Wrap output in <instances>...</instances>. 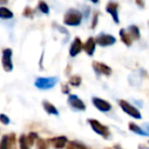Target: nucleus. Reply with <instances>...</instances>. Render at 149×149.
I'll use <instances>...</instances> for the list:
<instances>
[{
	"label": "nucleus",
	"instance_id": "a211bd4d",
	"mask_svg": "<svg viewBox=\"0 0 149 149\" xmlns=\"http://www.w3.org/2000/svg\"><path fill=\"white\" fill-rule=\"evenodd\" d=\"M13 17V13L10 9L5 6H0V19H10Z\"/></svg>",
	"mask_w": 149,
	"mask_h": 149
},
{
	"label": "nucleus",
	"instance_id": "f257e3e1",
	"mask_svg": "<svg viewBox=\"0 0 149 149\" xmlns=\"http://www.w3.org/2000/svg\"><path fill=\"white\" fill-rule=\"evenodd\" d=\"M83 19V13L78 9L70 8L63 17V24L66 26H72V27H77L81 24Z\"/></svg>",
	"mask_w": 149,
	"mask_h": 149
},
{
	"label": "nucleus",
	"instance_id": "f704fd0d",
	"mask_svg": "<svg viewBox=\"0 0 149 149\" xmlns=\"http://www.w3.org/2000/svg\"><path fill=\"white\" fill-rule=\"evenodd\" d=\"M147 24H148V28H149V19H148V22H147Z\"/></svg>",
	"mask_w": 149,
	"mask_h": 149
},
{
	"label": "nucleus",
	"instance_id": "ddd939ff",
	"mask_svg": "<svg viewBox=\"0 0 149 149\" xmlns=\"http://www.w3.org/2000/svg\"><path fill=\"white\" fill-rule=\"evenodd\" d=\"M95 48H96V41L93 37H89L87 39V41L84 44V50L88 55L92 56L95 52Z\"/></svg>",
	"mask_w": 149,
	"mask_h": 149
},
{
	"label": "nucleus",
	"instance_id": "cd10ccee",
	"mask_svg": "<svg viewBox=\"0 0 149 149\" xmlns=\"http://www.w3.org/2000/svg\"><path fill=\"white\" fill-rule=\"evenodd\" d=\"M23 15L27 17H33V10L29 6H27L25 8V10L23 11Z\"/></svg>",
	"mask_w": 149,
	"mask_h": 149
},
{
	"label": "nucleus",
	"instance_id": "39448f33",
	"mask_svg": "<svg viewBox=\"0 0 149 149\" xmlns=\"http://www.w3.org/2000/svg\"><path fill=\"white\" fill-rule=\"evenodd\" d=\"M3 70L6 72H9L13 70V50L10 48H5L2 51V58H1Z\"/></svg>",
	"mask_w": 149,
	"mask_h": 149
},
{
	"label": "nucleus",
	"instance_id": "9b49d317",
	"mask_svg": "<svg viewBox=\"0 0 149 149\" xmlns=\"http://www.w3.org/2000/svg\"><path fill=\"white\" fill-rule=\"evenodd\" d=\"M83 49H84V45L82 43V40L79 37H76L70 47V55L72 57H76L78 54L81 53V51Z\"/></svg>",
	"mask_w": 149,
	"mask_h": 149
},
{
	"label": "nucleus",
	"instance_id": "c9c22d12",
	"mask_svg": "<svg viewBox=\"0 0 149 149\" xmlns=\"http://www.w3.org/2000/svg\"><path fill=\"white\" fill-rule=\"evenodd\" d=\"M105 149H110V148H105Z\"/></svg>",
	"mask_w": 149,
	"mask_h": 149
},
{
	"label": "nucleus",
	"instance_id": "2eb2a0df",
	"mask_svg": "<svg viewBox=\"0 0 149 149\" xmlns=\"http://www.w3.org/2000/svg\"><path fill=\"white\" fill-rule=\"evenodd\" d=\"M129 129H130V131H132L133 133H135V134H137V135L149 137L148 133H146V131H145L144 129L139 127L138 125H136L135 123H129Z\"/></svg>",
	"mask_w": 149,
	"mask_h": 149
},
{
	"label": "nucleus",
	"instance_id": "bb28decb",
	"mask_svg": "<svg viewBox=\"0 0 149 149\" xmlns=\"http://www.w3.org/2000/svg\"><path fill=\"white\" fill-rule=\"evenodd\" d=\"M10 120L7 116H5L4 113H0V123H2L3 125H8Z\"/></svg>",
	"mask_w": 149,
	"mask_h": 149
},
{
	"label": "nucleus",
	"instance_id": "6e6552de",
	"mask_svg": "<svg viewBox=\"0 0 149 149\" xmlns=\"http://www.w3.org/2000/svg\"><path fill=\"white\" fill-rule=\"evenodd\" d=\"M92 66H93L94 70H95L96 74H103V76H110L112 74V70L111 68L107 65V64L103 63V62L100 61H93L92 62Z\"/></svg>",
	"mask_w": 149,
	"mask_h": 149
},
{
	"label": "nucleus",
	"instance_id": "5701e85b",
	"mask_svg": "<svg viewBox=\"0 0 149 149\" xmlns=\"http://www.w3.org/2000/svg\"><path fill=\"white\" fill-rule=\"evenodd\" d=\"M38 9H39L41 13H43L44 15H48L49 13V6L47 5V3L44 2V1H39L38 2Z\"/></svg>",
	"mask_w": 149,
	"mask_h": 149
},
{
	"label": "nucleus",
	"instance_id": "0eeeda50",
	"mask_svg": "<svg viewBox=\"0 0 149 149\" xmlns=\"http://www.w3.org/2000/svg\"><path fill=\"white\" fill-rule=\"evenodd\" d=\"M68 103L70 104V106L72 108L76 110H80V111H84L86 110V104L84 103V101L82 99H80L77 95H70L68 98Z\"/></svg>",
	"mask_w": 149,
	"mask_h": 149
},
{
	"label": "nucleus",
	"instance_id": "393cba45",
	"mask_svg": "<svg viewBox=\"0 0 149 149\" xmlns=\"http://www.w3.org/2000/svg\"><path fill=\"white\" fill-rule=\"evenodd\" d=\"M36 146H37V149H48L47 148V142L42 138L38 139L37 142H36Z\"/></svg>",
	"mask_w": 149,
	"mask_h": 149
},
{
	"label": "nucleus",
	"instance_id": "7ed1b4c3",
	"mask_svg": "<svg viewBox=\"0 0 149 149\" xmlns=\"http://www.w3.org/2000/svg\"><path fill=\"white\" fill-rule=\"evenodd\" d=\"M118 104H120V108L124 110V112H126L128 116H132V118H136V120H141V118H142L141 112L139 111L134 105L129 103L128 101H126V100H124V99H120V100H118Z\"/></svg>",
	"mask_w": 149,
	"mask_h": 149
},
{
	"label": "nucleus",
	"instance_id": "1a4fd4ad",
	"mask_svg": "<svg viewBox=\"0 0 149 149\" xmlns=\"http://www.w3.org/2000/svg\"><path fill=\"white\" fill-rule=\"evenodd\" d=\"M92 103H93V105L95 106L98 110H100V111H102V112L109 111V110H111V107H112L109 102L106 101V100L101 99V98H99V97L92 98Z\"/></svg>",
	"mask_w": 149,
	"mask_h": 149
},
{
	"label": "nucleus",
	"instance_id": "f8f14e48",
	"mask_svg": "<svg viewBox=\"0 0 149 149\" xmlns=\"http://www.w3.org/2000/svg\"><path fill=\"white\" fill-rule=\"evenodd\" d=\"M47 143H49L50 145H52L56 149H62L65 147L66 143H68V138L65 136L53 137V138H50L47 141Z\"/></svg>",
	"mask_w": 149,
	"mask_h": 149
},
{
	"label": "nucleus",
	"instance_id": "c756f323",
	"mask_svg": "<svg viewBox=\"0 0 149 149\" xmlns=\"http://www.w3.org/2000/svg\"><path fill=\"white\" fill-rule=\"evenodd\" d=\"M61 91H62V93H64V94H68L70 93V88L68 87V85H62Z\"/></svg>",
	"mask_w": 149,
	"mask_h": 149
},
{
	"label": "nucleus",
	"instance_id": "f03ea898",
	"mask_svg": "<svg viewBox=\"0 0 149 149\" xmlns=\"http://www.w3.org/2000/svg\"><path fill=\"white\" fill-rule=\"evenodd\" d=\"M88 123H89V125L91 126L92 130H93L96 134L102 136L104 139H107L108 137H109L110 131H109V128H108L107 126H104V125H102L99 120H94V118H90V120H88Z\"/></svg>",
	"mask_w": 149,
	"mask_h": 149
},
{
	"label": "nucleus",
	"instance_id": "2f4dec72",
	"mask_svg": "<svg viewBox=\"0 0 149 149\" xmlns=\"http://www.w3.org/2000/svg\"><path fill=\"white\" fill-rule=\"evenodd\" d=\"M138 149H149V147L145 146V145L140 144V145H139V146H138Z\"/></svg>",
	"mask_w": 149,
	"mask_h": 149
},
{
	"label": "nucleus",
	"instance_id": "7c9ffc66",
	"mask_svg": "<svg viewBox=\"0 0 149 149\" xmlns=\"http://www.w3.org/2000/svg\"><path fill=\"white\" fill-rule=\"evenodd\" d=\"M136 4H137V5H139V6H140L141 8H143V7H144V4H145V3L143 2V1H139V0H137V1H136Z\"/></svg>",
	"mask_w": 149,
	"mask_h": 149
},
{
	"label": "nucleus",
	"instance_id": "20e7f679",
	"mask_svg": "<svg viewBox=\"0 0 149 149\" xmlns=\"http://www.w3.org/2000/svg\"><path fill=\"white\" fill-rule=\"evenodd\" d=\"M58 79L56 77L38 78L35 81V86L40 90H48L53 88L57 84Z\"/></svg>",
	"mask_w": 149,
	"mask_h": 149
},
{
	"label": "nucleus",
	"instance_id": "b1692460",
	"mask_svg": "<svg viewBox=\"0 0 149 149\" xmlns=\"http://www.w3.org/2000/svg\"><path fill=\"white\" fill-rule=\"evenodd\" d=\"M38 139H39L38 134H37V133H35V132L29 133V135L27 136V140H28L29 145H34V144H35V142H37Z\"/></svg>",
	"mask_w": 149,
	"mask_h": 149
},
{
	"label": "nucleus",
	"instance_id": "dca6fc26",
	"mask_svg": "<svg viewBox=\"0 0 149 149\" xmlns=\"http://www.w3.org/2000/svg\"><path fill=\"white\" fill-rule=\"evenodd\" d=\"M120 40L122 42L125 44L126 46H131L132 45V38H131L130 34L128 33L126 29H120Z\"/></svg>",
	"mask_w": 149,
	"mask_h": 149
},
{
	"label": "nucleus",
	"instance_id": "f3484780",
	"mask_svg": "<svg viewBox=\"0 0 149 149\" xmlns=\"http://www.w3.org/2000/svg\"><path fill=\"white\" fill-rule=\"evenodd\" d=\"M128 33L130 34L131 38L134 40H139L140 39V30L137 26L131 25L128 28Z\"/></svg>",
	"mask_w": 149,
	"mask_h": 149
},
{
	"label": "nucleus",
	"instance_id": "e433bc0d",
	"mask_svg": "<svg viewBox=\"0 0 149 149\" xmlns=\"http://www.w3.org/2000/svg\"><path fill=\"white\" fill-rule=\"evenodd\" d=\"M148 143H149V141H148Z\"/></svg>",
	"mask_w": 149,
	"mask_h": 149
},
{
	"label": "nucleus",
	"instance_id": "9d476101",
	"mask_svg": "<svg viewBox=\"0 0 149 149\" xmlns=\"http://www.w3.org/2000/svg\"><path fill=\"white\" fill-rule=\"evenodd\" d=\"M105 10L111 15L112 19L116 24H120V17H118V4L113 1H109L106 4Z\"/></svg>",
	"mask_w": 149,
	"mask_h": 149
},
{
	"label": "nucleus",
	"instance_id": "423d86ee",
	"mask_svg": "<svg viewBox=\"0 0 149 149\" xmlns=\"http://www.w3.org/2000/svg\"><path fill=\"white\" fill-rule=\"evenodd\" d=\"M96 44H98L101 47H107V46L113 45L116 42V39L114 36L109 35V34H104L101 33L95 38Z\"/></svg>",
	"mask_w": 149,
	"mask_h": 149
},
{
	"label": "nucleus",
	"instance_id": "473e14b6",
	"mask_svg": "<svg viewBox=\"0 0 149 149\" xmlns=\"http://www.w3.org/2000/svg\"><path fill=\"white\" fill-rule=\"evenodd\" d=\"M114 149H123V148L120 146V145H118V144H116V145H114Z\"/></svg>",
	"mask_w": 149,
	"mask_h": 149
},
{
	"label": "nucleus",
	"instance_id": "4468645a",
	"mask_svg": "<svg viewBox=\"0 0 149 149\" xmlns=\"http://www.w3.org/2000/svg\"><path fill=\"white\" fill-rule=\"evenodd\" d=\"M42 105H43V108L45 109V111L47 112L48 114H53V116H58V114H59L57 108H56L51 102L47 101V100H44V101L42 102Z\"/></svg>",
	"mask_w": 149,
	"mask_h": 149
},
{
	"label": "nucleus",
	"instance_id": "72a5a7b5",
	"mask_svg": "<svg viewBox=\"0 0 149 149\" xmlns=\"http://www.w3.org/2000/svg\"><path fill=\"white\" fill-rule=\"evenodd\" d=\"M1 3H6V1H0V4H1Z\"/></svg>",
	"mask_w": 149,
	"mask_h": 149
},
{
	"label": "nucleus",
	"instance_id": "a878e982",
	"mask_svg": "<svg viewBox=\"0 0 149 149\" xmlns=\"http://www.w3.org/2000/svg\"><path fill=\"white\" fill-rule=\"evenodd\" d=\"M98 17H99V13L95 11L93 15V19H92V24H91V29H95L96 26L98 24Z\"/></svg>",
	"mask_w": 149,
	"mask_h": 149
},
{
	"label": "nucleus",
	"instance_id": "412c9836",
	"mask_svg": "<svg viewBox=\"0 0 149 149\" xmlns=\"http://www.w3.org/2000/svg\"><path fill=\"white\" fill-rule=\"evenodd\" d=\"M19 149H30V145L28 143L27 140V136L26 135H21L19 139Z\"/></svg>",
	"mask_w": 149,
	"mask_h": 149
},
{
	"label": "nucleus",
	"instance_id": "c85d7f7f",
	"mask_svg": "<svg viewBox=\"0 0 149 149\" xmlns=\"http://www.w3.org/2000/svg\"><path fill=\"white\" fill-rule=\"evenodd\" d=\"M8 136H9V140H10L11 145H13V147L15 145V143H17V137H15V133H11V134H9Z\"/></svg>",
	"mask_w": 149,
	"mask_h": 149
},
{
	"label": "nucleus",
	"instance_id": "aec40b11",
	"mask_svg": "<svg viewBox=\"0 0 149 149\" xmlns=\"http://www.w3.org/2000/svg\"><path fill=\"white\" fill-rule=\"evenodd\" d=\"M13 145L9 140L8 135H3L1 140H0V149H11Z\"/></svg>",
	"mask_w": 149,
	"mask_h": 149
},
{
	"label": "nucleus",
	"instance_id": "6ab92c4d",
	"mask_svg": "<svg viewBox=\"0 0 149 149\" xmlns=\"http://www.w3.org/2000/svg\"><path fill=\"white\" fill-rule=\"evenodd\" d=\"M65 149H89L85 144L79 141H70L65 146Z\"/></svg>",
	"mask_w": 149,
	"mask_h": 149
},
{
	"label": "nucleus",
	"instance_id": "4be33fe9",
	"mask_svg": "<svg viewBox=\"0 0 149 149\" xmlns=\"http://www.w3.org/2000/svg\"><path fill=\"white\" fill-rule=\"evenodd\" d=\"M68 82H70V85L74 86V87H79L82 83V78L80 76H78V74H74V76L70 78Z\"/></svg>",
	"mask_w": 149,
	"mask_h": 149
}]
</instances>
